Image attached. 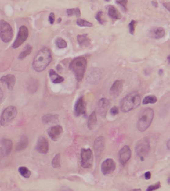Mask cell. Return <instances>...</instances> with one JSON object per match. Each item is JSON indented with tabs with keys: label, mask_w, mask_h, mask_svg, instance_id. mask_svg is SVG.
Masks as SVG:
<instances>
[{
	"label": "cell",
	"mask_w": 170,
	"mask_h": 191,
	"mask_svg": "<svg viewBox=\"0 0 170 191\" xmlns=\"http://www.w3.org/2000/svg\"><path fill=\"white\" fill-rule=\"evenodd\" d=\"M50 79L54 83H59L63 82L64 79L59 76L53 69H50L49 73Z\"/></svg>",
	"instance_id": "25"
},
{
	"label": "cell",
	"mask_w": 170,
	"mask_h": 191,
	"mask_svg": "<svg viewBox=\"0 0 170 191\" xmlns=\"http://www.w3.org/2000/svg\"><path fill=\"white\" fill-rule=\"evenodd\" d=\"M55 21V14L53 12H51L49 16V22L51 24H53Z\"/></svg>",
	"instance_id": "40"
},
{
	"label": "cell",
	"mask_w": 170,
	"mask_h": 191,
	"mask_svg": "<svg viewBox=\"0 0 170 191\" xmlns=\"http://www.w3.org/2000/svg\"><path fill=\"white\" fill-rule=\"evenodd\" d=\"M145 178L146 180H149V179L151 177V174L148 171L147 172L145 173L144 174Z\"/></svg>",
	"instance_id": "42"
},
{
	"label": "cell",
	"mask_w": 170,
	"mask_h": 191,
	"mask_svg": "<svg viewBox=\"0 0 170 191\" xmlns=\"http://www.w3.org/2000/svg\"><path fill=\"white\" fill-rule=\"evenodd\" d=\"M29 32L28 28L26 26H22L20 27L16 38L13 44V48L16 49L20 47L28 38Z\"/></svg>",
	"instance_id": "9"
},
{
	"label": "cell",
	"mask_w": 170,
	"mask_h": 191,
	"mask_svg": "<svg viewBox=\"0 0 170 191\" xmlns=\"http://www.w3.org/2000/svg\"><path fill=\"white\" fill-rule=\"evenodd\" d=\"M36 150L40 154H46L49 150V143L48 140L45 137L41 136L38 139L36 143Z\"/></svg>",
	"instance_id": "15"
},
{
	"label": "cell",
	"mask_w": 170,
	"mask_h": 191,
	"mask_svg": "<svg viewBox=\"0 0 170 191\" xmlns=\"http://www.w3.org/2000/svg\"><path fill=\"white\" fill-rule=\"evenodd\" d=\"M154 116V112L152 109L147 108L140 114L137 126L139 131L144 132L148 128Z\"/></svg>",
	"instance_id": "4"
},
{
	"label": "cell",
	"mask_w": 170,
	"mask_h": 191,
	"mask_svg": "<svg viewBox=\"0 0 170 191\" xmlns=\"http://www.w3.org/2000/svg\"><path fill=\"white\" fill-rule=\"evenodd\" d=\"M61 155L60 154H57L52 161V165L54 168L59 169L61 167Z\"/></svg>",
	"instance_id": "31"
},
{
	"label": "cell",
	"mask_w": 170,
	"mask_h": 191,
	"mask_svg": "<svg viewBox=\"0 0 170 191\" xmlns=\"http://www.w3.org/2000/svg\"><path fill=\"white\" fill-rule=\"evenodd\" d=\"M98 120L96 117V113L94 111L90 115L88 120V127L90 130H92L95 129L97 125Z\"/></svg>",
	"instance_id": "24"
},
{
	"label": "cell",
	"mask_w": 170,
	"mask_h": 191,
	"mask_svg": "<svg viewBox=\"0 0 170 191\" xmlns=\"http://www.w3.org/2000/svg\"><path fill=\"white\" fill-rule=\"evenodd\" d=\"M76 23L80 27H91L93 26L92 23L88 22L87 20H84L83 19H78L77 20Z\"/></svg>",
	"instance_id": "34"
},
{
	"label": "cell",
	"mask_w": 170,
	"mask_h": 191,
	"mask_svg": "<svg viewBox=\"0 0 170 191\" xmlns=\"http://www.w3.org/2000/svg\"><path fill=\"white\" fill-rule=\"evenodd\" d=\"M28 138L26 136L23 135L20 138V140L16 146V151H22L27 148V147L28 146Z\"/></svg>",
	"instance_id": "23"
},
{
	"label": "cell",
	"mask_w": 170,
	"mask_h": 191,
	"mask_svg": "<svg viewBox=\"0 0 170 191\" xmlns=\"http://www.w3.org/2000/svg\"><path fill=\"white\" fill-rule=\"evenodd\" d=\"M77 41L81 47H88L91 44V40L87 34L78 35Z\"/></svg>",
	"instance_id": "22"
},
{
	"label": "cell",
	"mask_w": 170,
	"mask_h": 191,
	"mask_svg": "<svg viewBox=\"0 0 170 191\" xmlns=\"http://www.w3.org/2000/svg\"><path fill=\"white\" fill-rule=\"evenodd\" d=\"M87 107L86 102L83 97H80L77 100L74 107V113L77 116H81L86 113Z\"/></svg>",
	"instance_id": "11"
},
{
	"label": "cell",
	"mask_w": 170,
	"mask_h": 191,
	"mask_svg": "<svg viewBox=\"0 0 170 191\" xmlns=\"http://www.w3.org/2000/svg\"><path fill=\"white\" fill-rule=\"evenodd\" d=\"M62 19L61 18H59V19H58V23H60L61 22Z\"/></svg>",
	"instance_id": "48"
},
{
	"label": "cell",
	"mask_w": 170,
	"mask_h": 191,
	"mask_svg": "<svg viewBox=\"0 0 170 191\" xmlns=\"http://www.w3.org/2000/svg\"><path fill=\"white\" fill-rule=\"evenodd\" d=\"M164 7H165L168 11L170 12V2H165L163 4Z\"/></svg>",
	"instance_id": "41"
},
{
	"label": "cell",
	"mask_w": 170,
	"mask_h": 191,
	"mask_svg": "<svg viewBox=\"0 0 170 191\" xmlns=\"http://www.w3.org/2000/svg\"><path fill=\"white\" fill-rule=\"evenodd\" d=\"M110 101L106 98H102L98 102V110L102 116H106L110 107Z\"/></svg>",
	"instance_id": "18"
},
{
	"label": "cell",
	"mask_w": 170,
	"mask_h": 191,
	"mask_svg": "<svg viewBox=\"0 0 170 191\" xmlns=\"http://www.w3.org/2000/svg\"><path fill=\"white\" fill-rule=\"evenodd\" d=\"M2 156H4V155H3V152H2L1 148L0 147V161H1V159Z\"/></svg>",
	"instance_id": "46"
},
{
	"label": "cell",
	"mask_w": 170,
	"mask_h": 191,
	"mask_svg": "<svg viewBox=\"0 0 170 191\" xmlns=\"http://www.w3.org/2000/svg\"><path fill=\"white\" fill-rule=\"evenodd\" d=\"M66 12L69 16H76L77 17H79L81 16V11L79 8L68 9Z\"/></svg>",
	"instance_id": "32"
},
{
	"label": "cell",
	"mask_w": 170,
	"mask_h": 191,
	"mask_svg": "<svg viewBox=\"0 0 170 191\" xmlns=\"http://www.w3.org/2000/svg\"><path fill=\"white\" fill-rule=\"evenodd\" d=\"M152 4L153 5H154V7H158V2L157 1H154L152 2Z\"/></svg>",
	"instance_id": "43"
},
{
	"label": "cell",
	"mask_w": 170,
	"mask_h": 191,
	"mask_svg": "<svg viewBox=\"0 0 170 191\" xmlns=\"http://www.w3.org/2000/svg\"><path fill=\"white\" fill-rule=\"evenodd\" d=\"M13 37V30L11 25L4 20H0V38L3 42L8 43Z\"/></svg>",
	"instance_id": "6"
},
{
	"label": "cell",
	"mask_w": 170,
	"mask_h": 191,
	"mask_svg": "<svg viewBox=\"0 0 170 191\" xmlns=\"http://www.w3.org/2000/svg\"><path fill=\"white\" fill-rule=\"evenodd\" d=\"M87 65V62L83 57L76 58L71 61L69 68L72 71L75 78L78 82L82 81Z\"/></svg>",
	"instance_id": "3"
},
{
	"label": "cell",
	"mask_w": 170,
	"mask_h": 191,
	"mask_svg": "<svg viewBox=\"0 0 170 191\" xmlns=\"http://www.w3.org/2000/svg\"><path fill=\"white\" fill-rule=\"evenodd\" d=\"M18 170H19V173L20 175H22L23 177L25 178H30L31 174V171H30L29 169L27 167H24V166H21V167H19Z\"/></svg>",
	"instance_id": "29"
},
{
	"label": "cell",
	"mask_w": 170,
	"mask_h": 191,
	"mask_svg": "<svg viewBox=\"0 0 170 191\" xmlns=\"http://www.w3.org/2000/svg\"><path fill=\"white\" fill-rule=\"evenodd\" d=\"M110 112L111 115H116L119 112V110H118V107L114 106L113 108H111V109L110 110Z\"/></svg>",
	"instance_id": "39"
},
{
	"label": "cell",
	"mask_w": 170,
	"mask_h": 191,
	"mask_svg": "<svg viewBox=\"0 0 170 191\" xmlns=\"http://www.w3.org/2000/svg\"><path fill=\"white\" fill-rule=\"evenodd\" d=\"M127 1H117L116 3L122 7L125 11H127Z\"/></svg>",
	"instance_id": "38"
},
{
	"label": "cell",
	"mask_w": 170,
	"mask_h": 191,
	"mask_svg": "<svg viewBox=\"0 0 170 191\" xmlns=\"http://www.w3.org/2000/svg\"><path fill=\"white\" fill-rule=\"evenodd\" d=\"M38 87V81L34 79H31L27 83V88L31 93L36 92Z\"/></svg>",
	"instance_id": "26"
},
{
	"label": "cell",
	"mask_w": 170,
	"mask_h": 191,
	"mask_svg": "<svg viewBox=\"0 0 170 191\" xmlns=\"http://www.w3.org/2000/svg\"><path fill=\"white\" fill-rule=\"evenodd\" d=\"M141 101L140 95L136 91L131 92L123 98L121 102V110L126 113L136 108Z\"/></svg>",
	"instance_id": "2"
},
{
	"label": "cell",
	"mask_w": 170,
	"mask_h": 191,
	"mask_svg": "<svg viewBox=\"0 0 170 191\" xmlns=\"http://www.w3.org/2000/svg\"><path fill=\"white\" fill-rule=\"evenodd\" d=\"M168 61L170 63V56L168 57Z\"/></svg>",
	"instance_id": "49"
},
{
	"label": "cell",
	"mask_w": 170,
	"mask_h": 191,
	"mask_svg": "<svg viewBox=\"0 0 170 191\" xmlns=\"http://www.w3.org/2000/svg\"><path fill=\"white\" fill-rule=\"evenodd\" d=\"M18 111L16 107L9 106L3 111L0 118V124L2 127H6L16 117Z\"/></svg>",
	"instance_id": "5"
},
{
	"label": "cell",
	"mask_w": 170,
	"mask_h": 191,
	"mask_svg": "<svg viewBox=\"0 0 170 191\" xmlns=\"http://www.w3.org/2000/svg\"><path fill=\"white\" fill-rule=\"evenodd\" d=\"M125 81L123 80H117L113 83L110 89V94L114 97H117L121 93Z\"/></svg>",
	"instance_id": "13"
},
{
	"label": "cell",
	"mask_w": 170,
	"mask_h": 191,
	"mask_svg": "<svg viewBox=\"0 0 170 191\" xmlns=\"http://www.w3.org/2000/svg\"><path fill=\"white\" fill-rule=\"evenodd\" d=\"M0 81L2 83H5L9 90H13L16 81V79L14 75L9 74V75L2 76L0 79Z\"/></svg>",
	"instance_id": "19"
},
{
	"label": "cell",
	"mask_w": 170,
	"mask_h": 191,
	"mask_svg": "<svg viewBox=\"0 0 170 191\" xmlns=\"http://www.w3.org/2000/svg\"><path fill=\"white\" fill-rule=\"evenodd\" d=\"M116 164L113 159L108 158L103 161L101 165V171L103 175H109L114 172Z\"/></svg>",
	"instance_id": "10"
},
{
	"label": "cell",
	"mask_w": 170,
	"mask_h": 191,
	"mask_svg": "<svg viewBox=\"0 0 170 191\" xmlns=\"http://www.w3.org/2000/svg\"><path fill=\"white\" fill-rule=\"evenodd\" d=\"M167 147L170 150V139L168 141L167 143Z\"/></svg>",
	"instance_id": "45"
},
{
	"label": "cell",
	"mask_w": 170,
	"mask_h": 191,
	"mask_svg": "<svg viewBox=\"0 0 170 191\" xmlns=\"http://www.w3.org/2000/svg\"><path fill=\"white\" fill-rule=\"evenodd\" d=\"M58 117L57 115L46 114L42 118V121L44 124L56 123L58 121Z\"/></svg>",
	"instance_id": "27"
},
{
	"label": "cell",
	"mask_w": 170,
	"mask_h": 191,
	"mask_svg": "<svg viewBox=\"0 0 170 191\" xmlns=\"http://www.w3.org/2000/svg\"><path fill=\"white\" fill-rule=\"evenodd\" d=\"M151 37L154 39H160L165 36V31L161 27H157L153 28L149 32Z\"/></svg>",
	"instance_id": "20"
},
{
	"label": "cell",
	"mask_w": 170,
	"mask_h": 191,
	"mask_svg": "<svg viewBox=\"0 0 170 191\" xmlns=\"http://www.w3.org/2000/svg\"><path fill=\"white\" fill-rule=\"evenodd\" d=\"M32 47L30 45H27L24 48V50L22 51L19 56L20 60H23L26 58L28 55H30L31 52H32Z\"/></svg>",
	"instance_id": "28"
},
{
	"label": "cell",
	"mask_w": 170,
	"mask_h": 191,
	"mask_svg": "<svg viewBox=\"0 0 170 191\" xmlns=\"http://www.w3.org/2000/svg\"><path fill=\"white\" fill-rule=\"evenodd\" d=\"M131 156V151L128 146H125L121 148L119 152V161L122 165L128 161Z\"/></svg>",
	"instance_id": "14"
},
{
	"label": "cell",
	"mask_w": 170,
	"mask_h": 191,
	"mask_svg": "<svg viewBox=\"0 0 170 191\" xmlns=\"http://www.w3.org/2000/svg\"><path fill=\"white\" fill-rule=\"evenodd\" d=\"M105 139L103 136H99L96 139L94 144V148L96 155L99 157L101 155L105 147Z\"/></svg>",
	"instance_id": "16"
},
{
	"label": "cell",
	"mask_w": 170,
	"mask_h": 191,
	"mask_svg": "<svg viewBox=\"0 0 170 191\" xmlns=\"http://www.w3.org/2000/svg\"><path fill=\"white\" fill-rule=\"evenodd\" d=\"M55 44L58 48L63 49L67 46V43L64 39L61 37L57 38L55 40Z\"/></svg>",
	"instance_id": "33"
},
{
	"label": "cell",
	"mask_w": 170,
	"mask_h": 191,
	"mask_svg": "<svg viewBox=\"0 0 170 191\" xmlns=\"http://www.w3.org/2000/svg\"><path fill=\"white\" fill-rule=\"evenodd\" d=\"M150 141L147 138H144L140 140L135 147V152L138 156L143 157L150 152Z\"/></svg>",
	"instance_id": "7"
},
{
	"label": "cell",
	"mask_w": 170,
	"mask_h": 191,
	"mask_svg": "<svg viewBox=\"0 0 170 191\" xmlns=\"http://www.w3.org/2000/svg\"><path fill=\"white\" fill-rule=\"evenodd\" d=\"M103 12L99 11L98 13H96V19L100 24H103V23L105 22V19L103 18Z\"/></svg>",
	"instance_id": "35"
},
{
	"label": "cell",
	"mask_w": 170,
	"mask_h": 191,
	"mask_svg": "<svg viewBox=\"0 0 170 191\" xmlns=\"http://www.w3.org/2000/svg\"><path fill=\"white\" fill-rule=\"evenodd\" d=\"M48 136L53 141H57L62 136L63 133V128L60 125L53 126L48 129Z\"/></svg>",
	"instance_id": "12"
},
{
	"label": "cell",
	"mask_w": 170,
	"mask_h": 191,
	"mask_svg": "<svg viewBox=\"0 0 170 191\" xmlns=\"http://www.w3.org/2000/svg\"><path fill=\"white\" fill-rule=\"evenodd\" d=\"M108 14L111 19L116 20L120 19L122 17L121 14L114 5H110L108 7Z\"/></svg>",
	"instance_id": "21"
},
{
	"label": "cell",
	"mask_w": 170,
	"mask_h": 191,
	"mask_svg": "<svg viewBox=\"0 0 170 191\" xmlns=\"http://www.w3.org/2000/svg\"><path fill=\"white\" fill-rule=\"evenodd\" d=\"M133 191H141V190L140 189H135L133 190Z\"/></svg>",
	"instance_id": "47"
},
{
	"label": "cell",
	"mask_w": 170,
	"mask_h": 191,
	"mask_svg": "<svg viewBox=\"0 0 170 191\" xmlns=\"http://www.w3.org/2000/svg\"><path fill=\"white\" fill-rule=\"evenodd\" d=\"M157 98L155 95H149L146 96L144 98L142 101V104L143 105H147L148 104H154L157 102Z\"/></svg>",
	"instance_id": "30"
},
{
	"label": "cell",
	"mask_w": 170,
	"mask_h": 191,
	"mask_svg": "<svg viewBox=\"0 0 170 191\" xmlns=\"http://www.w3.org/2000/svg\"><path fill=\"white\" fill-rule=\"evenodd\" d=\"M161 186V183L160 182H158L154 184L151 185L149 186L146 191H155L158 189H159Z\"/></svg>",
	"instance_id": "37"
},
{
	"label": "cell",
	"mask_w": 170,
	"mask_h": 191,
	"mask_svg": "<svg viewBox=\"0 0 170 191\" xmlns=\"http://www.w3.org/2000/svg\"><path fill=\"white\" fill-rule=\"evenodd\" d=\"M1 148L3 152L4 156H7L11 153L13 147V142L9 139H2L0 141Z\"/></svg>",
	"instance_id": "17"
},
{
	"label": "cell",
	"mask_w": 170,
	"mask_h": 191,
	"mask_svg": "<svg viewBox=\"0 0 170 191\" xmlns=\"http://www.w3.org/2000/svg\"><path fill=\"white\" fill-rule=\"evenodd\" d=\"M81 165L84 168H89L93 163V154L90 148H83L81 152Z\"/></svg>",
	"instance_id": "8"
},
{
	"label": "cell",
	"mask_w": 170,
	"mask_h": 191,
	"mask_svg": "<svg viewBox=\"0 0 170 191\" xmlns=\"http://www.w3.org/2000/svg\"><path fill=\"white\" fill-rule=\"evenodd\" d=\"M3 97V92L0 88V100H1Z\"/></svg>",
	"instance_id": "44"
},
{
	"label": "cell",
	"mask_w": 170,
	"mask_h": 191,
	"mask_svg": "<svg viewBox=\"0 0 170 191\" xmlns=\"http://www.w3.org/2000/svg\"><path fill=\"white\" fill-rule=\"evenodd\" d=\"M52 60L51 51L43 47L38 52L32 62L33 68L37 72H42L47 68Z\"/></svg>",
	"instance_id": "1"
},
{
	"label": "cell",
	"mask_w": 170,
	"mask_h": 191,
	"mask_svg": "<svg viewBox=\"0 0 170 191\" xmlns=\"http://www.w3.org/2000/svg\"><path fill=\"white\" fill-rule=\"evenodd\" d=\"M137 22L134 20H131V22L129 24V32L131 34L133 35L135 32V27L136 26Z\"/></svg>",
	"instance_id": "36"
}]
</instances>
